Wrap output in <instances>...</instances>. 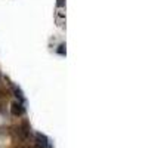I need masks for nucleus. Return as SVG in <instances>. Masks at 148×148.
I'll use <instances>...</instances> for the list:
<instances>
[{
  "label": "nucleus",
  "mask_w": 148,
  "mask_h": 148,
  "mask_svg": "<svg viewBox=\"0 0 148 148\" xmlns=\"http://www.w3.org/2000/svg\"><path fill=\"white\" fill-rule=\"evenodd\" d=\"M36 145L37 148H52L49 138L43 133H36Z\"/></svg>",
  "instance_id": "3"
},
{
  "label": "nucleus",
  "mask_w": 148,
  "mask_h": 148,
  "mask_svg": "<svg viewBox=\"0 0 148 148\" xmlns=\"http://www.w3.org/2000/svg\"><path fill=\"white\" fill-rule=\"evenodd\" d=\"M25 113H27V110H25V104L24 102L14 101L10 104V114L14 117H22Z\"/></svg>",
  "instance_id": "2"
},
{
  "label": "nucleus",
  "mask_w": 148,
  "mask_h": 148,
  "mask_svg": "<svg viewBox=\"0 0 148 148\" xmlns=\"http://www.w3.org/2000/svg\"><path fill=\"white\" fill-rule=\"evenodd\" d=\"M9 86H10V90H12V93H14V96L16 98V101L25 104V96H24V92L21 90L19 86H16L14 83H9Z\"/></svg>",
  "instance_id": "4"
},
{
  "label": "nucleus",
  "mask_w": 148,
  "mask_h": 148,
  "mask_svg": "<svg viewBox=\"0 0 148 148\" xmlns=\"http://www.w3.org/2000/svg\"><path fill=\"white\" fill-rule=\"evenodd\" d=\"M3 96H6V92H5L2 88H0V98H3Z\"/></svg>",
  "instance_id": "7"
},
{
  "label": "nucleus",
  "mask_w": 148,
  "mask_h": 148,
  "mask_svg": "<svg viewBox=\"0 0 148 148\" xmlns=\"http://www.w3.org/2000/svg\"><path fill=\"white\" fill-rule=\"evenodd\" d=\"M12 133H14V136L24 141V139H27L30 135H31V126H30V123L27 120H24L21 121V125H16L12 127Z\"/></svg>",
  "instance_id": "1"
},
{
  "label": "nucleus",
  "mask_w": 148,
  "mask_h": 148,
  "mask_svg": "<svg viewBox=\"0 0 148 148\" xmlns=\"http://www.w3.org/2000/svg\"><path fill=\"white\" fill-rule=\"evenodd\" d=\"M18 148H31V147H18Z\"/></svg>",
  "instance_id": "9"
},
{
  "label": "nucleus",
  "mask_w": 148,
  "mask_h": 148,
  "mask_svg": "<svg viewBox=\"0 0 148 148\" xmlns=\"http://www.w3.org/2000/svg\"><path fill=\"white\" fill-rule=\"evenodd\" d=\"M5 110H3V104H0V114H3Z\"/></svg>",
  "instance_id": "8"
},
{
  "label": "nucleus",
  "mask_w": 148,
  "mask_h": 148,
  "mask_svg": "<svg viewBox=\"0 0 148 148\" xmlns=\"http://www.w3.org/2000/svg\"><path fill=\"white\" fill-rule=\"evenodd\" d=\"M56 6L61 9V8H64L65 6V0H58V2H56Z\"/></svg>",
  "instance_id": "6"
},
{
  "label": "nucleus",
  "mask_w": 148,
  "mask_h": 148,
  "mask_svg": "<svg viewBox=\"0 0 148 148\" xmlns=\"http://www.w3.org/2000/svg\"><path fill=\"white\" fill-rule=\"evenodd\" d=\"M65 45L62 43V45H59L58 46V49H56V53H59V55H62V56H65Z\"/></svg>",
  "instance_id": "5"
}]
</instances>
